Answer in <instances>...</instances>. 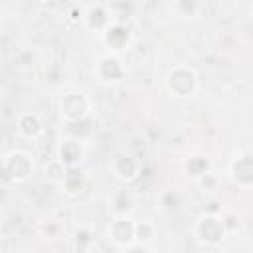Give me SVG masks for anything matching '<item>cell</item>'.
I'll return each instance as SVG.
<instances>
[{"instance_id": "obj_1", "label": "cell", "mask_w": 253, "mask_h": 253, "mask_svg": "<svg viewBox=\"0 0 253 253\" xmlns=\"http://www.w3.org/2000/svg\"><path fill=\"white\" fill-rule=\"evenodd\" d=\"M198 235H200L202 241L215 243L223 235V223L217 217H213V215H206L198 223Z\"/></svg>"}, {"instance_id": "obj_2", "label": "cell", "mask_w": 253, "mask_h": 253, "mask_svg": "<svg viewBox=\"0 0 253 253\" xmlns=\"http://www.w3.org/2000/svg\"><path fill=\"white\" fill-rule=\"evenodd\" d=\"M6 168H8V172H10L12 178L24 180V178H28V174H30V170H32L30 156L24 154V152H14V154H10Z\"/></svg>"}, {"instance_id": "obj_3", "label": "cell", "mask_w": 253, "mask_h": 253, "mask_svg": "<svg viewBox=\"0 0 253 253\" xmlns=\"http://www.w3.org/2000/svg\"><path fill=\"white\" fill-rule=\"evenodd\" d=\"M194 83H196V75H194L190 69H176V71H172L170 77H168V85H170V89H172L176 95L180 93V85H184V87H182V89H184V95L192 93Z\"/></svg>"}, {"instance_id": "obj_4", "label": "cell", "mask_w": 253, "mask_h": 253, "mask_svg": "<svg viewBox=\"0 0 253 253\" xmlns=\"http://www.w3.org/2000/svg\"><path fill=\"white\" fill-rule=\"evenodd\" d=\"M61 109L65 111L67 117H71V119H79V117L85 113V101H83L81 95H77V93H69V95L63 99Z\"/></svg>"}, {"instance_id": "obj_5", "label": "cell", "mask_w": 253, "mask_h": 253, "mask_svg": "<svg viewBox=\"0 0 253 253\" xmlns=\"http://www.w3.org/2000/svg\"><path fill=\"white\" fill-rule=\"evenodd\" d=\"M132 235H134V225L128 223L126 219H119V221L113 223V237H115V241L126 243V241H130Z\"/></svg>"}, {"instance_id": "obj_6", "label": "cell", "mask_w": 253, "mask_h": 253, "mask_svg": "<svg viewBox=\"0 0 253 253\" xmlns=\"http://www.w3.org/2000/svg\"><path fill=\"white\" fill-rule=\"evenodd\" d=\"M59 154H61V162L65 164H73L79 156H81V146L77 140H65L59 148Z\"/></svg>"}, {"instance_id": "obj_7", "label": "cell", "mask_w": 253, "mask_h": 253, "mask_svg": "<svg viewBox=\"0 0 253 253\" xmlns=\"http://www.w3.org/2000/svg\"><path fill=\"white\" fill-rule=\"evenodd\" d=\"M208 160L204 158V156H190L188 160H186V170H188V174L190 176H194V178H202L206 172H208Z\"/></svg>"}, {"instance_id": "obj_8", "label": "cell", "mask_w": 253, "mask_h": 253, "mask_svg": "<svg viewBox=\"0 0 253 253\" xmlns=\"http://www.w3.org/2000/svg\"><path fill=\"white\" fill-rule=\"evenodd\" d=\"M241 172V174H237L235 178L241 182V184H249L251 182V172H253V168H251V158H249V154L247 156H243V158H237V162H235V172Z\"/></svg>"}]
</instances>
